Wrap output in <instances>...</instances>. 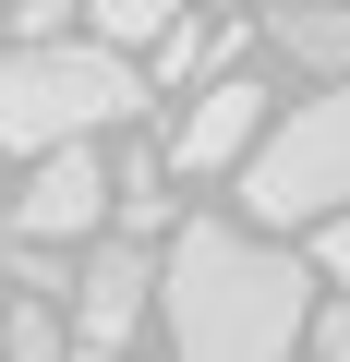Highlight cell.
<instances>
[{
    "label": "cell",
    "mask_w": 350,
    "mask_h": 362,
    "mask_svg": "<svg viewBox=\"0 0 350 362\" xmlns=\"http://www.w3.org/2000/svg\"><path fill=\"white\" fill-rule=\"evenodd\" d=\"M109 206H121L133 230H157V218H169V157H121V169H109Z\"/></svg>",
    "instance_id": "30bf717a"
},
{
    "label": "cell",
    "mask_w": 350,
    "mask_h": 362,
    "mask_svg": "<svg viewBox=\"0 0 350 362\" xmlns=\"http://www.w3.org/2000/svg\"><path fill=\"white\" fill-rule=\"evenodd\" d=\"M169 13H194V0H85V25H97V49H133V37H157Z\"/></svg>",
    "instance_id": "8fae6325"
},
{
    "label": "cell",
    "mask_w": 350,
    "mask_h": 362,
    "mask_svg": "<svg viewBox=\"0 0 350 362\" xmlns=\"http://www.w3.org/2000/svg\"><path fill=\"white\" fill-rule=\"evenodd\" d=\"M0 362H73V338H61V314H49V290H25L13 314H0Z\"/></svg>",
    "instance_id": "9c48e42d"
},
{
    "label": "cell",
    "mask_w": 350,
    "mask_h": 362,
    "mask_svg": "<svg viewBox=\"0 0 350 362\" xmlns=\"http://www.w3.org/2000/svg\"><path fill=\"white\" fill-rule=\"evenodd\" d=\"M145 290H157V266L133 254V242H109V254H85V278H73V362H109L133 326H145Z\"/></svg>",
    "instance_id": "277c9868"
},
{
    "label": "cell",
    "mask_w": 350,
    "mask_h": 362,
    "mask_svg": "<svg viewBox=\"0 0 350 362\" xmlns=\"http://www.w3.org/2000/svg\"><path fill=\"white\" fill-rule=\"evenodd\" d=\"M145 109V73L121 61V49H73V37H49V49H13L0 61V145H25V157H49V145H85V133H109V121H133Z\"/></svg>",
    "instance_id": "7a4b0ae2"
},
{
    "label": "cell",
    "mask_w": 350,
    "mask_h": 362,
    "mask_svg": "<svg viewBox=\"0 0 350 362\" xmlns=\"http://www.w3.org/2000/svg\"><path fill=\"white\" fill-rule=\"evenodd\" d=\"M0 206H13L25 242H73V230L109 218V169H97V145H49L37 181H25V194H0Z\"/></svg>",
    "instance_id": "5b68a950"
},
{
    "label": "cell",
    "mask_w": 350,
    "mask_h": 362,
    "mask_svg": "<svg viewBox=\"0 0 350 362\" xmlns=\"http://www.w3.org/2000/svg\"><path fill=\"white\" fill-rule=\"evenodd\" d=\"M314 266H326V278H350V206H338V218H314Z\"/></svg>",
    "instance_id": "4fadbf2b"
},
{
    "label": "cell",
    "mask_w": 350,
    "mask_h": 362,
    "mask_svg": "<svg viewBox=\"0 0 350 362\" xmlns=\"http://www.w3.org/2000/svg\"><path fill=\"white\" fill-rule=\"evenodd\" d=\"M242 206L266 230H302V218H338L350 206V73H326V97H302L278 133H254Z\"/></svg>",
    "instance_id": "3957f363"
},
{
    "label": "cell",
    "mask_w": 350,
    "mask_h": 362,
    "mask_svg": "<svg viewBox=\"0 0 350 362\" xmlns=\"http://www.w3.org/2000/svg\"><path fill=\"white\" fill-rule=\"evenodd\" d=\"M302 73H350V0H278V25H266Z\"/></svg>",
    "instance_id": "52a82bcc"
},
{
    "label": "cell",
    "mask_w": 350,
    "mask_h": 362,
    "mask_svg": "<svg viewBox=\"0 0 350 362\" xmlns=\"http://www.w3.org/2000/svg\"><path fill=\"white\" fill-rule=\"evenodd\" d=\"M13 25H25V49H49V37L73 25V0H13Z\"/></svg>",
    "instance_id": "7c38bea8"
},
{
    "label": "cell",
    "mask_w": 350,
    "mask_h": 362,
    "mask_svg": "<svg viewBox=\"0 0 350 362\" xmlns=\"http://www.w3.org/2000/svg\"><path fill=\"white\" fill-rule=\"evenodd\" d=\"M254 133H266V85L218 73V85L194 97V121L169 133V169H194V181H206V169H242V157H254Z\"/></svg>",
    "instance_id": "8992f818"
},
{
    "label": "cell",
    "mask_w": 350,
    "mask_h": 362,
    "mask_svg": "<svg viewBox=\"0 0 350 362\" xmlns=\"http://www.w3.org/2000/svg\"><path fill=\"white\" fill-rule=\"evenodd\" d=\"M145 49H157V85H194V73H218V61H230V25H206V13H169Z\"/></svg>",
    "instance_id": "ba28073f"
},
{
    "label": "cell",
    "mask_w": 350,
    "mask_h": 362,
    "mask_svg": "<svg viewBox=\"0 0 350 362\" xmlns=\"http://www.w3.org/2000/svg\"><path fill=\"white\" fill-rule=\"evenodd\" d=\"M302 290L314 278L278 242H254L230 218H194L169 242V362H290V338L314 326Z\"/></svg>",
    "instance_id": "6da1fadb"
},
{
    "label": "cell",
    "mask_w": 350,
    "mask_h": 362,
    "mask_svg": "<svg viewBox=\"0 0 350 362\" xmlns=\"http://www.w3.org/2000/svg\"><path fill=\"white\" fill-rule=\"evenodd\" d=\"M314 350H326V362H350V302H338V314H314Z\"/></svg>",
    "instance_id": "5bb4252c"
}]
</instances>
